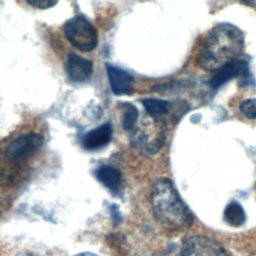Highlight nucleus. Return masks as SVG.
<instances>
[{
  "instance_id": "nucleus-1",
  "label": "nucleus",
  "mask_w": 256,
  "mask_h": 256,
  "mask_svg": "<svg viewBox=\"0 0 256 256\" xmlns=\"http://www.w3.org/2000/svg\"><path fill=\"white\" fill-rule=\"evenodd\" d=\"M244 48V34L235 25L221 23L208 33L199 54V66L206 71H216L238 59Z\"/></svg>"
},
{
  "instance_id": "nucleus-3",
  "label": "nucleus",
  "mask_w": 256,
  "mask_h": 256,
  "mask_svg": "<svg viewBox=\"0 0 256 256\" xmlns=\"http://www.w3.org/2000/svg\"><path fill=\"white\" fill-rule=\"evenodd\" d=\"M131 133V143L134 148L145 156H151L158 153L164 145L166 126L163 119L150 116L148 122L135 127Z\"/></svg>"
},
{
  "instance_id": "nucleus-9",
  "label": "nucleus",
  "mask_w": 256,
  "mask_h": 256,
  "mask_svg": "<svg viewBox=\"0 0 256 256\" xmlns=\"http://www.w3.org/2000/svg\"><path fill=\"white\" fill-rule=\"evenodd\" d=\"M66 72L72 82L80 83L90 78L93 72L92 62L75 53L69 54L66 62Z\"/></svg>"
},
{
  "instance_id": "nucleus-18",
  "label": "nucleus",
  "mask_w": 256,
  "mask_h": 256,
  "mask_svg": "<svg viewBox=\"0 0 256 256\" xmlns=\"http://www.w3.org/2000/svg\"><path fill=\"white\" fill-rule=\"evenodd\" d=\"M239 1H241L244 4L249 5V6H254V3H255V0H239Z\"/></svg>"
},
{
  "instance_id": "nucleus-15",
  "label": "nucleus",
  "mask_w": 256,
  "mask_h": 256,
  "mask_svg": "<svg viewBox=\"0 0 256 256\" xmlns=\"http://www.w3.org/2000/svg\"><path fill=\"white\" fill-rule=\"evenodd\" d=\"M239 109L246 118L256 120V98H249L242 101Z\"/></svg>"
},
{
  "instance_id": "nucleus-5",
  "label": "nucleus",
  "mask_w": 256,
  "mask_h": 256,
  "mask_svg": "<svg viewBox=\"0 0 256 256\" xmlns=\"http://www.w3.org/2000/svg\"><path fill=\"white\" fill-rule=\"evenodd\" d=\"M235 78H240L241 85L245 86H249L250 82L253 80L249 72L248 63L243 59H235L214 71L208 84L211 89L217 90L228 81Z\"/></svg>"
},
{
  "instance_id": "nucleus-14",
  "label": "nucleus",
  "mask_w": 256,
  "mask_h": 256,
  "mask_svg": "<svg viewBox=\"0 0 256 256\" xmlns=\"http://www.w3.org/2000/svg\"><path fill=\"white\" fill-rule=\"evenodd\" d=\"M224 218L225 221L232 226H241L245 222L246 216L242 206L239 203L233 201L229 203L225 208Z\"/></svg>"
},
{
  "instance_id": "nucleus-6",
  "label": "nucleus",
  "mask_w": 256,
  "mask_h": 256,
  "mask_svg": "<svg viewBox=\"0 0 256 256\" xmlns=\"http://www.w3.org/2000/svg\"><path fill=\"white\" fill-rule=\"evenodd\" d=\"M180 256H228V254L218 241L203 235H193L184 241Z\"/></svg>"
},
{
  "instance_id": "nucleus-7",
  "label": "nucleus",
  "mask_w": 256,
  "mask_h": 256,
  "mask_svg": "<svg viewBox=\"0 0 256 256\" xmlns=\"http://www.w3.org/2000/svg\"><path fill=\"white\" fill-rule=\"evenodd\" d=\"M43 137L38 133L23 134L14 139L6 148L5 156L13 162L23 161L37 152L42 144Z\"/></svg>"
},
{
  "instance_id": "nucleus-13",
  "label": "nucleus",
  "mask_w": 256,
  "mask_h": 256,
  "mask_svg": "<svg viewBox=\"0 0 256 256\" xmlns=\"http://www.w3.org/2000/svg\"><path fill=\"white\" fill-rule=\"evenodd\" d=\"M121 108V122L125 131L131 132L137 125L139 113L137 108L128 102L120 103Z\"/></svg>"
},
{
  "instance_id": "nucleus-10",
  "label": "nucleus",
  "mask_w": 256,
  "mask_h": 256,
  "mask_svg": "<svg viewBox=\"0 0 256 256\" xmlns=\"http://www.w3.org/2000/svg\"><path fill=\"white\" fill-rule=\"evenodd\" d=\"M111 138L112 126L110 123H105L86 133L83 137L82 144L86 150H98L105 147Z\"/></svg>"
},
{
  "instance_id": "nucleus-8",
  "label": "nucleus",
  "mask_w": 256,
  "mask_h": 256,
  "mask_svg": "<svg viewBox=\"0 0 256 256\" xmlns=\"http://www.w3.org/2000/svg\"><path fill=\"white\" fill-rule=\"evenodd\" d=\"M106 71L110 88L115 95H129L132 93L134 78L130 73L108 63L106 64Z\"/></svg>"
},
{
  "instance_id": "nucleus-12",
  "label": "nucleus",
  "mask_w": 256,
  "mask_h": 256,
  "mask_svg": "<svg viewBox=\"0 0 256 256\" xmlns=\"http://www.w3.org/2000/svg\"><path fill=\"white\" fill-rule=\"evenodd\" d=\"M142 104L148 115L153 118L163 119V116L170 110V103L162 99L146 98L142 100Z\"/></svg>"
},
{
  "instance_id": "nucleus-2",
  "label": "nucleus",
  "mask_w": 256,
  "mask_h": 256,
  "mask_svg": "<svg viewBox=\"0 0 256 256\" xmlns=\"http://www.w3.org/2000/svg\"><path fill=\"white\" fill-rule=\"evenodd\" d=\"M151 205L156 220L167 229L189 227L193 222L191 212L173 183L167 178H160L154 183L151 191Z\"/></svg>"
},
{
  "instance_id": "nucleus-4",
  "label": "nucleus",
  "mask_w": 256,
  "mask_h": 256,
  "mask_svg": "<svg viewBox=\"0 0 256 256\" xmlns=\"http://www.w3.org/2000/svg\"><path fill=\"white\" fill-rule=\"evenodd\" d=\"M63 31L67 40L81 51H91L98 44L97 31L84 16L78 15L69 19L65 23Z\"/></svg>"
},
{
  "instance_id": "nucleus-11",
  "label": "nucleus",
  "mask_w": 256,
  "mask_h": 256,
  "mask_svg": "<svg viewBox=\"0 0 256 256\" xmlns=\"http://www.w3.org/2000/svg\"><path fill=\"white\" fill-rule=\"evenodd\" d=\"M96 178L113 193H118L122 189V175L114 167L101 166L95 171Z\"/></svg>"
},
{
  "instance_id": "nucleus-17",
  "label": "nucleus",
  "mask_w": 256,
  "mask_h": 256,
  "mask_svg": "<svg viewBox=\"0 0 256 256\" xmlns=\"http://www.w3.org/2000/svg\"><path fill=\"white\" fill-rule=\"evenodd\" d=\"M74 256H98L94 253H90V252H83V253H79V254H76Z\"/></svg>"
},
{
  "instance_id": "nucleus-16",
  "label": "nucleus",
  "mask_w": 256,
  "mask_h": 256,
  "mask_svg": "<svg viewBox=\"0 0 256 256\" xmlns=\"http://www.w3.org/2000/svg\"><path fill=\"white\" fill-rule=\"evenodd\" d=\"M26 2L34 8L48 9L55 6L58 0H26Z\"/></svg>"
}]
</instances>
